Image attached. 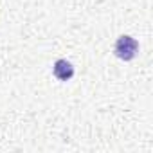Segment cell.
Returning a JSON list of instances; mask_svg holds the SVG:
<instances>
[{
    "label": "cell",
    "instance_id": "cell-2",
    "mask_svg": "<svg viewBox=\"0 0 153 153\" xmlns=\"http://www.w3.org/2000/svg\"><path fill=\"white\" fill-rule=\"evenodd\" d=\"M52 74H54V78L59 79V81H68L74 76V67L67 59H56L54 65H52Z\"/></svg>",
    "mask_w": 153,
    "mask_h": 153
},
{
    "label": "cell",
    "instance_id": "cell-1",
    "mask_svg": "<svg viewBox=\"0 0 153 153\" xmlns=\"http://www.w3.org/2000/svg\"><path fill=\"white\" fill-rule=\"evenodd\" d=\"M114 54L123 61H131L139 54V42L128 34H123L117 38V42L114 45Z\"/></svg>",
    "mask_w": 153,
    "mask_h": 153
}]
</instances>
